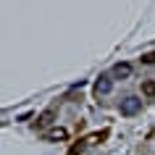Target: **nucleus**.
<instances>
[{
	"label": "nucleus",
	"mask_w": 155,
	"mask_h": 155,
	"mask_svg": "<svg viewBox=\"0 0 155 155\" xmlns=\"http://www.w3.org/2000/svg\"><path fill=\"white\" fill-rule=\"evenodd\" d=\"M142 110V100L139 97H124L121 100V116H137Z\"/></svg>",
	"instance_id": "obj_1"
},
{
	"label": "nucleus",
	"mask_w": 155,
	"mask_h": 155,
	"mask_svg": "<svg viewBox=\"0 0 155 155\" xmlns=\"http://www.w3.org/2000/svg\"><path fill=\"white\" fill-rule=\"evenodd\" d=\"M110 90H113V79H110V76H108V74H103V76H100L97 82H95V95H110Z\"/></svg>",
	"instance_id": "obj_2"
},
{
	"label": "nucleus",
	"mask_w": 155,
	"mask_h": 155,
	"mask_svg": "<svg viewBox=\"0 0 155 155\" xmlns=\"http://www.w3.org/2000/svg\"><path fill=\"white\" fill-rule=\"evenodd\" d=\"M113 76L116 79H129L131 76V63H116L113 66Z\"/></svg>",
	"instance_id": "obj_3"
},
{
	"label": "nucleus",
	"mask_w": 155,
	"mask_h": 155,
	"mask_svg": "<svg viewBox=\"0 0 155 155\" xmlns=\"http://www.w3.org/2000/svg\"><path fill=\"white\" fill-rule=\"evenodd\" d=\"M66 137H68V131H66L63 126H55V129H50L48 134H45L48 142H61V139H66Z\"/></svg>",
	"instance_id": "obj_4"
},
{
	"label": "nucleus",
	"mask_w": 155,
	"mask_h": 155,
	"mask_svg": "<svg viewBox=\"0 0 155 155\" xmlns=\"http://www.w3.org/2000/svg\"><path fill=\"white\" fill-rule=\"evenodd\" d=\"M142 95H145V97H155V79L142 82Z\"/></svg>",
	"instance_id": "obj_5"
},
{
	"label": "nucleus",
	"mask_w": 155,
	"mask_h": 155,
	"mask_svg": "<svg viewBox=\"0 0 155 155\" xmlns=\"http://www.w3.org/2000/svg\"><path fill=\"white\" fill-rule=\"evenodd\" d=\"M53 118H55V110H45V113L37 118V126H48V124H53Z\"/></svg>",
	"instance_id": "obj_6"
},
{
	"label": "nucleus",
	"mask_w": 155,
	"mask_h": 155,
	"mask_svg": "<svg viewBox=\"0 0 155 155\" xmlns=\"http://www.w3.org/2000/svg\"><path fill=\"white\" fill-rule=\"evenodd\" d=\"M142 63L153 66V63H155V53H145V55H142Z\"/></svg>",
	"instance_id": "obj_7"
}]
</instances>
